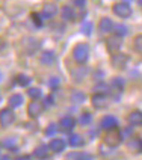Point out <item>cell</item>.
I'll list each match as a JSON object with an SVG mask.
<instances>
[{
	"label": "cell",
	"mask_w": 142,
	"mask_h": 160,
	"mask_svg": "<svg viewBox=\"0 0 142 160\" xmlns=\"http://www.w3.org/2000/svg\"><path fill=\"white\" fill-rule=\"evenodd\" d=\"M73 58L77 63H85L89 58V45L83 44V42L77 44L73 50Z\"/></svg>",
	"instance_id": "obj_1"
},
{
	"label": "cell",
	"mask_w": 142,
	"mask_h": 160,
	"mask_svg": "<svg viewBox=\"0 0 142 160\" xmlns=\"http://www.w3.org/2000/svg\"><path fill=\"white\" fill-rule=\"evenodd\" d=\"M114 14L119 18H129L132 15V6L129 5V2H119V3H115L114 5Z\"/></svg>",
	"instance_id": "obj_2"
},
{
	"label": "cell",
	"mask_w": 142,
	"mask_h": 160,
	"mask_svg": "<svg viewBox=\"0 0 142 160\" xmlns=\"http://www.w3.org/2000/svg\"><path fill=\"white\" fill-rule=\"evenodd\" d=\"M104 142L109 145V147H118L119 143L123 142V133H119L116 128L114 130H109L104 138Z\"/></svg>",
	"instance_id": "obj_3"
},
{
	"label": "cell",
	"mask_w": 142,
	"mask_h": 160,
	"mask_svg": "<svg viewBox=\"0 0 142 160\" xmlns=\"http://www.w3.org/2000/svg\"><path fill=\"white\" fill-rule=\"evenodd\" d=\"M43 110H44V104L41 101H38V100L30 101L29 106H27V113H29L30 118H38V116L43 113Z\"/></svg>",
	"instance_id": "obj_4"
},
{
	"label": "cell",
	"mask_w": 142,
	"mask_h": 160,
	"mask_svg": "<svg viewBox=\"0 0 142 160\" xmlns=\"http://www.w3.org/2000/svg\"><path fill=\"white\" fill-rule=\"evenodd\" d=\"M15 119V113L11 109H2L0 110V125L2 127H9Z\"/></svg>",
	"instance_id": "obj_5"
},
{
	"label": "cell",
	"mask_w": 142,
	"mask_h": 160,
	"mask_svg": "<svg viewBox=\"0 0 142 160\" xmlns=\"http://www.w3.org/2000/svg\"><path fill=\"white\" fill-rule=\"evenodd\" d=\"M91 103H92V106L95 107V109H103V107H106L107 106L106 94H103V92L94 94V95L91 97Z\"/></svg>",
	"instance_id": "obj_6"
},
{
	"label": "cell",
	"mask_w": 142,
	"mask_h": 160,
	"mask_svg": "<svg viewBox=\"0 0 142 160\" xmlns=\"http://www.w3.org/2000/svg\"><path fill=\"white\" fill-rule=\"evenodd\" d=\"M100 125H101V128H103V130L109 132V130L118 128V119H116L115 116H112V115H106L103 119H101Z\"/></svg>",
	"instance_id": "obj_7"
},
{
	"label": "cell",
	"mask_w": 142,
	"mask_h": 160,
	"mask_svg": "<svg viewBox=\"0 0 142 160\" xmlns=\"http://www.w3.org/2000/svg\"><path fill=\"white\" fill-rule=\"evenodd\" d=\"M65 160H94V156L85 151H71L65 156Z\"/></svg>",
	"instance_id": "obj_8"
},
{
	"label": "cell",
	"mask_w": 142,
	"mask_h": 160,
	"mask_svg": "<svg viewBox=\"0 0 142 160\" xmlns=\"http://www.w3.org/2000/svg\"><path fill=\"white\" fill-rule=\"evenodd\" d=\"M56 14H58V6H56L54 3H47V5H44V8L41 11L43 20H50V18L56 17Z\"/></svg>",
	"instance_id": "obj_9"
},
{
	"label": "cell",
	"mask_w": 142,
	"mask_h": 160,
	"mask_svg": "<svg viewBox=\"0 0 142 160\" xmlns=\"http://www.w3.org/2000/svg\"><path fill=\"white\" fill-rule=\"evenodd\" d=\"M74 127H76V119L73 116H63V118H61L59 128L62 132H71V130H74Z\"/></svg>",
	"instance_id": "obj_10"
},
{
	"label": "cell",
	"mask_w": 142,
	"mask_h": 160,
	"mask_svg": "<svg viewBox=\"0 0 142 160\" xmlns=\"http://www.w3.org/2000/svg\"><path fill=\"white\" fill-rule=\"evenodd\" d=\"M65 147H67V142L63 141L62 138H54L50 141L48 143V148H50V151L53 152H62L65 150Z\"/></svg>",
	"instance_id": "obj_11"
},
{
	"label": "cell",
	"mask_w": 142,
	"mask_h": 160,
	"mask_svg": "<svg viewBox=\"0 0 142 160\" xmlns=\"http://www.w3.org/2000/svg\"><path fill=\"white\" fill-rule=\"evenodd\" d=\"M129 124L132 127H142V112L141 110H133L129 118H127Z\"/></svg>",
	"instance_id": "obj_12"
},
{
	"label": "cell",
	"mask_w": 142,
	"mask_h": 160,
	"mask_svg": "<svg viewBox=\"0 0 142 160\" xmlns=\"http://www.w3.org/2000/svg\"><path fill=\"white\" fill-rule=\"evenodd\" d=\"M114 26H115L114 21H112L110 18H107V17L101 18V20H100V24H98L101 33H109V32H112V30H114Z\"/></svg>",
	"instance_id": "obj_13"
},
{
	"label": "cell",
	"mask_w": 142,
	"mask_h": 160,
	"mask_svg": "<svg viewBox=\"0 0 142 160\" xmlns=\"http://www.w3.org/2000/svg\"><path fill=\"white\" fill-rule=\"evenodd\" d=\"M123 44V41H121V36H112V38H109L107 39V48H109V52H112V53H115L119 50V47Z\"/></svg>",
	"instance_id": "obj_14"
},
{
	"label": "cell",
	"mask_w": 142,
	"mask_h": 160,
	"mask_svg": "<svg viewBox=\"0 0 142 160\" xmlns=\"http://www.w3.org/2000/svg\"><path fill=\"white\" fill-rule=\"evenodd\" d=\"M125 62H127V56H125V54L118 53V52H115V53L112 54V63H114V67L123 68L125 65Z\"/></svg>",
	"instance_id": "obj_15"
},
{
	"label": "cell",
	"mask_w": 142,
	"mask_h": 160,
	"mask_svg": "<svg viewBox=\"0 0 142 160\" xmlns=\"http://www.w3.org/2000/svg\"><path fill=\"white\" fill-rule=\"evenodd\" d=\"M48 154H50V148H48V145H39V147H36V150L33 151V156H35L36 159L39 160H44L48 157Z\"/></svg>",
	"instance_id": "obj_16"
},
{
	"label": "cell",
	"mask_w": 142,
	"mask_h": 160,
	"mask_svg": "<svg viewBox=\"0 0 142 160\" xmlns=\"http://www.w3.org/2000/svg\"><path fill=\"white\" fill-rule=\"evenodd\" d=\"M54 61H56V54L53 52H43L41 54V63L43 65H47V67H50V65H53Z\"/></svg>",
	"instance_id": "obj_17"
},
{
	"label": "cell",
	"mask_w": 142,
	"mask_h": 160,
	"mask_svg": "<svg viewBox=\"0 0 142 160\" xmlns=\"http://www.w3.org/2000/svg\"><path fill=\"white\" fill-rule=\"evenodd\" d=\"M61 15H62L65 21H74L76 20V12H74V9L71 6H63L61 9Z\"/></svg>",
	"instance_id": "obj_18"
},
{
	"label": "cell",
	"mask_w": 142,
	"mask_h": 160,
	"mask_svg": "<svg viewBox=\"0 0 142 160\" xmlns=\"http://www.w3.org/2000/svg\"><path fill=\"white\" fill-rule=\"evenodd\" d=\"M68 143H70L71 147L77 148V147H82V145L85 143V139H83V136H80V134H71L70 138H68Z\"/></svg>",
	"instance_id": "obj_19"
},
{
	"label": "cell",
	"mask_w": 142,
	"mask_h": 160,
	"mask_svg": "<svg viewBox=\"0 0 142 160\" xmlns=\"http://www.w3.org/2000/svg\"><path fill=\"white\" fill-rule=\"evenodd\" d=\"M23 100H24V98H23L21 94H14V95L9 97V106L14 107V109H15V107H20L23 104Z\"/></svg>",
	"instance_id": "obj_20"
},
{
	"label": "cell",
	"mask_w": 142,
	"mask_h": 160,
	"mask_svg": "<svg viewBox=\"0 0 142 160\" xmlns=\"http://www.w3.org/2000/svg\"><path fill=\"white\" fill-rule=\"evenodd\" d=\"M86 72H88L86 68L80 67V70L77 68V70H74V71H73V79L76 80V82H80V80H83V77L86 76Z\"/></svg>",
	"instance_id": "obj_21"
},
{
	"label": "cell",
	"mask_w": 142,
	"mask_h": 160,
	"mask_svg": "<svg viewBox=\"0 0 142 160\" xmlns=\"http://www.w3.org/2000/svg\"><path fill=\"white\" fill-rule=\"evenodd\" d=\"M86 100V95L83 94V92H80V91H74L73 94H71V101L73 103H83Z\"/></svg>",
	"instance_id": "obj_22"
},
{
	"label": "cell",
	"mask_w": 142,
	"mask_h": 160,
	"mask_svg": "<svg viewBox=\"0 0 142 160\" xmlns=\"http://www.w3.org/2000/svg\"><path fill=\"white\" fill-rule=\"evenodd\" d=\"M30 82H32V79L29 77V76H26V74H18L17 76V83L20 85V86H29L30 85Z\"/></svg>",
	"instance_id": "obj_23"
},
{
	"label": "cell",
	"mask_w": 142,
	"mask_h": 160,
	"mask_svg": "<svg viewBox=\"0 0 142 160\" xmlns=\"http://www.w3.org/2000/svg\"><path fill=\"white\" fill-rule=\"evenodd\" d=\"M114 32H115L116 36H125L129 33V29H127V26H124V24H115V26H114Z\"/></svg>",
	"instance_id": "obj_24"
},
{
	"label": "cell",
	"mask_w": 142,
	"mask_h": 160,
	"mask_svg": "<svg viewBox=\"0 0 142 160\" xmlns=\"http://www.w3.org/2000/svg\"><path fill=\"white\" fill-rule=\"evenodd\" d=\"M27 95L32 98V100H38V98L43 95V92H41L39 88H29L27 89Z\"/></svg>",
	"instance_id": "obj_25"
},
{
	"label": "cell",
	"mask_w": 142,
	"mask_h": 160,
	"mask_svg": "<svg viewBox=\"0 0 142 160\" xmlns=\"http://www.w3.org/2000/svg\"><path fill=\"white\" fill-rule=\"evenodd\" d=\"M91 121H92V116H91V113H88V112H83L82 116L79 118V122L82 125H89Z\"/></svg>",
	"instance_id": "obj_26"
},
{
	"label": "cell",
	"mask_w": 142,
	"mask_h": 160,
	"mask_svg": "<svg viewBox=\"0 0 142 160\" xmlns=\"http://www.w3.org/2000/svg\"><path fill=\"white\" fill-rule=\"evenodd\" d=\"M82 33L83 35H91L92 33V23L91 21H86L82 24Z\"/></svg>",
	"instance_id": "obj_27"
},
{
	"label": "cell",
	"mask_w": 142,
	"mask_h": 160,
	"mask_svg": "<svg viewBox=\"0 0 142 160\" xmlns=\"http://www.w3.org/2000/svg\"><path fill=\"white\" fill-rule=\"evenodd\" d=\"M56 132H58V127H56V124H50L47 128H45V136H54V134H56Z\"/></svg>",
	"instance_id": "obj_28"
},
{
	"label": "cell",
	"mask_w": 142,
	"mask_h": 160,
	"mask_svg": "<svg viewBox=\"0 0 142 160\" xmlns=\"http://www.w3.org/2000/svg\"><path fill=\"white\" fill-rule=\"evenodd\" d=\"M134 50L139 52V53H142V35L134 38Z\"/></svg>",
	"instance_id": "obj_29"
},
{
	"label": "cell",
	"mask_w": 142,
	"mask_h": 160,
	"mask_svg": "<svg viewBox=\"0 0 142 160\" xmlns=\"http://www.w3.org/2000/svg\"><path fill=\"white\" fill-rule=\"evenodd\" d=\"M129 147H130L132 150H139V148H141V142H139V139H132V141L129 142Z\"/></svg>",
	"instance_id": "obj_30"
},
{
	"label": "cell",
	"mask_w": 142,
	"mask_h": 160,
	"mask_svg": "<svg viewBox=\"0 0 142 160\" xmlns=\"http://www.w3.org/2000/svg\"><path fill=\"white\" fill-rule=\"evenodd\" d=\"M32 20L35 21L36 26H41V24H43V17L38 15V14H32Z\"/></svg>",
	"instance_id": "obj_31"
},
{
	"label": "cell",
	"mask_w": 142,
	"mask_h": 160,
	"mask_svg": "<svg viewBox=\"0 0 142 160\" xmlns=\"http://www.w3.org/2000/svg\"><path fill=\"white\" fill-rule=\"evenodd\" d=\"M95 88H97L98 92H103V94H106L107 91H109V88H107V85H104V83H100V85H97Z\"/></svg>",
	"instance_id": "obj_32"
},
{
	"label": "cell",
	"mask_w": 142,
	"mask_h": 160,
	"mask_svg": "<svg viewBox=\"0 0 142 160\" xmlns=\"http://www.w3.org/2000/svg\"><path fill=\"white\" fill-rule=\"evenodd\" d=\"M73 3H74L77 8H85V5H86V0H73Z\"/></svg>",
	"instance_id": "obj_33"
},
{
	"label": "cell",
	"mask_w": 142,
	"mask_h": 160,
	"mask_svg": "<svg viewBox=\"0 0 142 160\" xmlns=\"http://www.w3.org/2000/svg\"><path fill=\"white\" fill-rule=\"evenodd\" d=\"M48 85H50L52 88H56V86L59 85V79H58V77H53V79H50V80H48Z\"/></svg>",
	"instance_id": "obj_34"
},
{
	"label": "cell",
	"mask_w": 142,
	"mask_h": 160,
	"mask_svg": "<svg viewBox=\"0 0 142 160\" xmlns=\"http://www.w3.org/2000/svg\"><path fill=\"white\" fill-rule=\"evenodd\" d=\"M54 101H53V95H48V97H45V106H52Z\"/></svg>",
	"instance_id": "obj_35"
},
{
	"label": "cell",
	"mask_w": 142,
	"mask_h": 160,
	"mask_svg": "<svg viewBox=\"0 0 142 160\" xmlns=\"http://www.w3.org/2000/svg\"><path fill=\"white\" fill-rule=\"evenodd\" d=\"M15 160H32V159H30V156H26V154H24V156H18Z\"/></svg>",
	"instance_id": "obj_36"
},
{
	"label": "cell",
	"mask_w": 142,
	"mask_h": 160,
	"mask_svg": "<svg viewBox=\"0 0 142 160\" xmlns=\"http://www.w3.org/2000/svg\"><path fill=\"white\" fill-rule=\"evenodd\" d=\"M0 160H11V157H9L8 154H2L0 152Z\"/></svg>",
	"instance_id": "obj_37"
},
{
	"label": "cell",
	"mask_w": 142,
	"mask_h": 160,
	"mask_svg": "<svg viewBox=\"0 0 142 160\" xmlns=\"http://www.w3.org/2000/svg\"><path fill=\"white\" fill-rule=\"evenodd\" d=\"M138 2H139V5H141V6H142V0H138Z\"/></svg>",
	"instance_id": "obj_38"
},
{
	"label": "cell",
	"mask_w": 142,
	"mask_h": 160,
	"mask_svg": "<svg viewBox=\"0 0 142 160\" xmlns=\"http://www.w3.org/2000/svg\"><path fill=\"white\" fill-rule=\"evenodd\" d=\"M0 82H2V72H0Z\"/></svg>",
	"instance_id": "obj_39"
},
{
	"label": "cell",
	"mask_w": 142,
	"mask_h": 160,
	"mask_svg": "<svg viewBox=\"0 0 142 160\" xmlns=\"http://www.w3.org/2000/svg\"><path fill=\"white\" fill-rule=\"evenodd\" d=\"M44 160H48V159H44Z\"/></svg>",
	"instance_id": "obj_40"
}]
</instances>
